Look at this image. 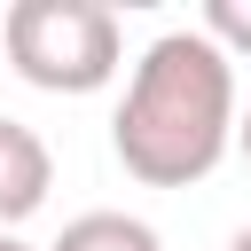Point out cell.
<instances>
[{
    "mask_svg": "<svg viewBox=\"0 0 251 251\" xmlns=\"http://www.w3.org/2000/svg\"><path fill=\"white\" fill-rule=\"evenodd\" d=\"M55 188V149L24 126V118H0V235H16Z\"/></svg>",
    "mask_w": 251,
    "mask_h": 251,
    "instance_id": "obj_3",
    "label": "cell"
},
{
    "mask_svg": "<svg viewBox=\"0 0 251 251\" xmlns=\"http://www.w3.org/2000/svg\"><path fill=\"white\" fill-rule=\"evenodd\" d=\"M196 31H204L227 63H243V55H251V0H204Z\"/></svg>",
    "mask_w": 251,
    "mask_h": 251,
    "instance_id": "obj_5",
    "label": "cell"
},
{
    "mask_svg": "<svg viewBox=\"0 0 251 251\" xmlns=\"http://www.w3.org/2000/svg\"><path fill=\"white\" fill-rule=\"evenodd\" d=\"M227 251H251V227H235V235H227Z\"/></svg>",
    "mask_w": 251,
    "mask_h": 251,
    "instance_id": "obj_7",
    "label": "cell"
},
{
    "mask_svg": "<svg viewBox=\"0 0 251 251\" xmlns=\"http://www.w3.org/2000/svg\"><path fill=\"white\" fill-rule=\"evenodd\" d=\"M55 251H165V235L149 220H133V212H78L55 235Z\"/></svg>",
    "mask_w": 251,
    "mask_h": 251,
    "instance_id": "obj_4",
    "label": "cell"
},
{
    "mask_svg": "<svg viewBox=\"0 0 251 251\" xmlns=\"http://www.w3.org/2000/svg\"><path fill=\"white\" fill-rule=\"evenodd\" d=\"M0 47L39 94H102L126 63L118 16L102 0H16L0 16Z\"/></svg>",
    "mask_w": 251,
    "mask_h": 251,
    "instance_id": "obj_2",
    "label": "cell"
},
{
    "mask_svg": "<svg viewBox=\"0 0 251 251\" xmlns=\"http://www.w3.org/2000/svg\"><path fill=\"white\" fill-rule=\"evenodd\" d=\"M235 63L188 24V31H157L118 94L110 118V149L141 188H196L227 149H235Z\"/></svg>",
    "mask_w": 251,
    "mask_h": 251,
    "instance_id": "obj_1",
    "label": "cell"
},
{
    "mask_svg": "<svg viewBox=\"0 0 251 251\" xmlns=\"http://www.w3.org/2000/svg\"><path fill=\"white\" fill-rule=\"evenodd\" d=\"M235 149H243V165H251V110L235 118Z\"/></svg>",
    "mask_w": 251,
    "mask_h": 251,
    "instance_id": "obj_6",
    "label": "cell"
},
{
    "mask_svg": "<svg viewBox=\"0 0 251 251\" xmlns=\"http://www.w3.org/2000/svg\"><path fill=\"white\" fill-rule=\"evenodd\" d=\"M0 251H31V243H24V235H0Z\"/></svg>",
    "mask_w": 251,
    "mask_h": 251,
    "instance_id": "obj_8",
    "label": "cell"
}]
</instances>
